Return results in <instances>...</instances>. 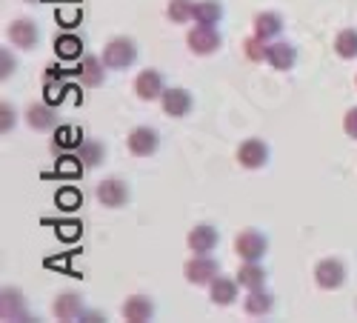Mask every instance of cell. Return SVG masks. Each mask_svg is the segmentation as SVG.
Instances as JSON below:
<instances>
[{"label": "cell", "mask_w": 357, "mask_h": 323, "mask_svg": "<svg viewBox=\"0 0 357 323\" xmlns=\"http://www.w3.org/2000/svg\"><path fill=\"white\" fill-rule=\"evenodd\" d=\"M26 123L35 129V132H49V129H55V123H57V112L49 103H31L26 109Z\"/></svg>", "instance_id": "obj_19"}, {"label": "cell", "mask_w": 357, "mask_h": 323, "mask_svg": "<svg viewBox=\"0 0 357 323\" xmlns=\"http://www.w3.org/2000/svg\"><path fill=\"white\" fill-rule=\"evenodd\" d=\"M191 21L198 26H217L223 21V6L217 3V0H198V3H194Z\"/></svg>", "instance_id": "obj_20"}, {"label": "cell", "mask_w": 357, "mask_h": 323, "mask_svg": "<svg viewBox=\"0 0 357 323\" xmlns=\"http://www.w3.org/2000/svg\"><path fill=\"white\" fill-rule=\"evenodd\" d=\"M334 52L343 60H354L357 57V29H340L334 38Z\"/></svg>", "instance_id": "obj_24"}, {"label": "cell", "mask_w": 357, "mask_h": 323, "mask_svg": "<svg viewBox=\"0 0 357 323\" xmlns=\"http://www.w3.org/2000/svg\"><path fill=\"white\" fill-rule=\"evenodd\" d=\"M57 203L63 209H75V206H80V195H77L75 189H63L60 195H57Z\"/></svg>", "instance_id": "obj_30"}, {"label": "cell", "mask_w": 357, "mask_h": 323, "mask_svg": "<svg viewBox=\"0 0 357 323\" xmlns=\"http://www.w3.org/2000/svg\"><path fill=\"white\" fill-rule=\"evenodd\" d=\"M243 309H246V315H252V318H263L274 309V298L266 292V289H254V292H249L246 298H243Z\"/></svg>", "instance_id": "obj_21"}, {"label": "cell", "mask_w": 357, "mask_h": 323, "mask_svg": "<svg viewBox=\"0 0 357 323\" xmlns=\"http://www.w3.org/2000/svg\"><path fill=\"white\" fill-rule=\"evenodd\" d=\"M346 278H349V269L340 257H323V261H317V266H315V283L320 289H326V292L340 289L346 283Z\"/></svg>", "instance_id": "obj_4"}, {"label": "cell", "mask_w": 357, "mask_h": 323, "mask_svg": "<svg viewBox=\"0 0 357 323\" xmlns=\"http://www.w3.org/2000/svg\"><path fill=\"white\" fill-rule=\"evenodd\" d=\"M80 43L75 35H63V38H57V52H60V57H77L80 55Z\"/></svg>", "instance_id": "obj_28"}, {"label": "cell", "mask_w": 357, "mask_h": 323, "mask_svg": "<svg viewBox=\"0 0 357 323\" xmlns=\"http://www.w3.org/2000/svg\"><path fill=\"white\" fill-rule=\"evenodd\" d=\"M266 63H269L272 69H278V72L295 69V63H298V46L289 43V40H272V43H269Z\"/></svg>", "instance_id": "obj_13"}, {"label": "cell", "mask_w": 357, "mask_h": 323, "mask_svg": "<svg viewBox=\"0 0 357 323\" xmlns=\"http://www.w3.org/2000/svg\"><path fill=\"white\" fill-rule=\"evenodd\" d=\"M186 46H189L191 55L209 57L223 46V38H220L217 26H198L194 23V29H189V35H186Z\"/></svg>", "instance_id": "obj_2"}, {"label": "cell", "mask_w": 357, "mask_h": 323, "mask_svg": "<svg viewBox=\"0 0 357 323\" xmlns=\"http://www.w3.org/2000/svg\"><path fill=\"white\" fill-rule=\"evenodd\" d=\"M237 164L243 169H263L269 164V146H266V140L261 138H246L237 146Z\"/></svg>", "instance_id": "obj_9"}, {"label": "cell", "mask_w": 357, "mask_h": 323, "mask_svg": "<svg viewBox=\"0 0 357 323\" xmlns=\"http://www.w3.org/2000/svg\"><path fill=\"white\" fill-rule=\"evenodd\" d=\"M252 29H254V35L257 38H263V40H274V38H280V31H283V18L278 12H257L254 14V21H252Z\"/></svg>", "instance_id": "obj_17"}, {"label": "cell", "mask_w": 357, "mask_h": 323, "mask_svg": "<svg viewBox=\"0 0 357 323\" xmlns=\"http://www.w3.org/2000/svg\"><path fill=\"white\" fill-rule=\"evenodd\" d=\"M243 52H246V57H249V60H254V63H263V60H266V55H269V40H263V38L252 35V38L243 40Z\"/></svg>", "instance_id": "obj_27"}, {"label": "cell", "mask_w": 357, "mask_h": 323, "mask_svg": "<svg viewBox=\"0 0 357 323\" xmlns=\"http://www.w3.org/2000/svg\"><path fill=\"white\" fill-rule=\"evenodd\" d=\"M160 106H163V112L169 118H186L191 106H194V98L191 92L183 89V86H172L163 92V98H160Z\"/></svg>", "instance_id": "obj_11"}, {"label": "cell", "mask_w": 357, "mask_h": 323, "mask_svg": "<svg viewBox=\"0 0 357 323\" xmlns=\"http://www.w3.org/2000/svg\"><path fill=\"white\" fill-rule=\"evenodd\" d=\"M269 252V240L263 232L257 229H243L235 237V255L240 261H263V255Z\"/></svg>", "instance_id": "obj_5"}, {"label": "cell", "mask_w": 357, "mask_h": 323, "mask_svg": "<svg viewBox=\"0 0 357 323\" xmlns=\"http://www.w3.org/2000/svg\"><path fill=\"white\" fill-rule=\"evenodd\" d=\"M29 3H35V0H29Z\"/></svg>", "instance_id": "obj_34"}, {"label": "cell", "mask_w": 357, "mask_h": 323, "mask_svg": "<svg viewBox=\"0 0 357 323\" xmlns=\"http://www.w3.org/2000/svg\"><path fill=\"white\" fill-rule=\"evenodd\" d=\"M103 157H106V146L101 140H83L77 146V160H80V166H101L103 164Z\"/></svg>", "instance_id": "obj_22"}, {"label": "cell", "mask_w": 357, "mask_h": 323, "mask_svg": "<svg viewBox=\"0 0 357 323\" xmlns=\"http://www.w3.org/2000/svg\"><path fill=\"white\" fill-rule=\"evenodd\" d=\"M237 278H223V274H217V278L209 283V298H212L215 306H232L237 300Z\"/></svg>", "instance_id": "obj_16"}, {"label": "cell", "mask_w": 357, "mask_h": 323, "mask_svg": "<svg viewBox=\"0 0 357 323\" xmlns=\"http://www.w3.org/2000/svg\"><path fill=\"white\" fill-rule=\"evenodd\" d=\"M217 240H220V232L215 229L212 223H198L194 229L186 235V244L194 255H212L215 246H217Z\"/></svg>", "instance_id": "obj_12"}, {"label": "cell", "mask_w": 357, "mask_h": 323, "mask_svg": "<svg viewBox=\"0 0 357 323\" xmlns=\"http://www.w3.org/2000/svg\"><path fill=\"white\" fill-rule=\"evenodd\" d=\"M183 274L191 286H209L220 274V263L212 255H191L183 266Z\"/></svg>", "instance_id": "obj_3"}, {"label": "cell", "mask_w": 357, "mask_h": 323, "mask_svg": "<svg viewBox=\"0 0 357 323\" xmlns=\"http://www.w3.org/2000/svg\"><path fill=\"white\" fill-rule=\"evenodd\" d=\"M6 38H9L12 46H18V49H35V46L40 43V26L31 18H18V21L9 23Z\"/></svg>", "instance_id": "obj_8"}, {"label": "cell", "mask_w": 357, "mask_h": 323, "mask_svg": "<svg viewBox=\"0 0 357 323\" xmlns=\"http://www.w3.org/2000/svg\"><path fill=\"white\" fill-rule=\"evenodd\" d=\"M103 57H94V55H86L83 63H80V80L86 86H101L103 83Z\"/></svg>", "instance_id": "obj_23"}, {"label": "cell", "mask_w": 357, "mask_h": 323, "mask_svg": "<svg viewBox=\"0 0 357 323\" xmlns=\"http://www.w3.org/2000/svg\"><path fill=\"white\" fill-rule=\"evenodd\" d=\"M0 57H3V69H0V77H9V75H14V66H18V60H14V57H9V52L3 49V55H0Z\"/></svg>", "instance_id": "obj_32"}, {"label": "cell", "mask_w": 357, "mask_h": 323, "mask_svg": "<svg viewBox=\"0 0 357 323\" xmlns=\"http://www.w3.org/2000/svg\"><path fill=\"white\" fill-rule=\"evenodd\" d=\"M18 123V112H14L9 103H3V123H0V129H3V135L9 132V129Z\"/></svg>", "instance_id": "obj_31"}, {"label": "cell", "mask_w": 357, "mask_h": 323, "mask_svg": "<svg viewBox=\"0 0 357 323\" xmlns=\"http://www.w3.org/2000/svg\"><path fill=\"white\" fill-rule=\"evenodd\" d=\"M343 132H346L352 140H357V106H352L346 115H343Z\"/></svg>", "instance_id": "obj_29"}, {"label": "cell", "mask_w": 357, "mask_h": 323, "mask_svg": "<svg viewBox=\"0 0 357 323\" xmlns=\"http://www.w3.org/2000/svg\"><path fill=\"white\" fill-rule=\"evenodd\" d=\"M120 315L129 323H146V320L155 318V303L146 295H132V298H126V303L120 306Z\"/></svg>", "instance_id": "obj_15"}, {"label": "cell", "mask_w": 357, "mask_h": 323, "mask_svg": "<svg viewBox=\"0 0 357 323\" xmlns=\"http://www.w3.org/2000/svg\"><path fill=\"white\" fill-rule=\"evenodd\" d=\"M94 195H97V201H101L106 209H120V206L129 203L132 192H129V183L120 181V177H106V181L97 183Z\"/></svg>", "instance_id": "obj_7"}, {"label": "cell", "mask_w": 357, "mask_h": 323, "mask_svg": "<svg viewBox=\"0 0 357 323\" xmlns=\"http://www.w3.org/2000/svg\"><path fill=\"white\" fill-rule=\"evenodd\" d=\"M235 278H237L240 289L254 292V289H263L266 286V269L261 266V261H243V266L237 269Z\"/></svg>", "instance_id": "obj_18"}, {"label": "cell", "mask_w": 357, "mask_h": 323, "mask_svg": "<svg viewBox=\"0 0 357 323\" xmlns=\"http://www.w3.org/2000/svg\"><path fill=\"white\" fill-rule=\"evenodd\" d=\"M0 315L3 320H14V318H26V309H23V298L18 289H3V300H0Z\"/></svg>", "instance_id": "obj_25"}, {"label": "cell", "mask_w": 357, "mask_h": 323, "mask_svg": "<svg viewBox=\"0 0 357 323\" xmlns=\"http://www.w3.org/2000/svg\"><path fill=\"white\" fill-rule=\"evenodd\" d=\"M166 92V80L157 69H143L137 77H135V94L140 101L152 103V101H160Z\"/></svg>", "instance_id": "obj_10"}, {"label": "cell", "mask_w": 357, "mask_h": 323, "mask_svg": "<svg viewBox=\"0 0 357 323\" xmlns=\"http://www.w3.org/2000/svg\"><path fill=\"white\" fill-rule=\"evenodd\" d=\"M103 63L106 69H129L132 63L137 60V43L132 38H111L106 46H103Z\"/></svg>", "instance_id": "obj_1"}, {"label": "cell", "mask_w": 357, "mask_h": 323, "mask_svg": "<svg viewBox=\"0 0 357 323\" xmlns=\"http://www.w3.org/2000/svg\"><path fill=\"white\" fill-rule=\"evenodd\" d=\"M166 14L172 23H189L194 14V0H169Z\"/></svg>", "instance_id": "obj_26"}, {"label": "cell", "mask_w": 357, "mask_h": 323, "mask_svg": "<svg viewBox=\"0 0 357 323\" xmlns=\"http://www.w3.org/2000/svg\"><path fill=\"white\" fill-rule=\"evenodd\" d=\"M83 312H86L83 295H77V292H63L52 303V315L57 320H77V318H83Z\"/></svg>", "instance_id": "obj_14"}, {"label": "cell", "mask_w": 357, "mask_h": 323, "mask_svg": "<svg viewBox=\"0 0 357 323\" xmlns=\"http://www.w3.org/2000/svg\"><path fill=\"white\" fill-rule=\"evenodd\" d=\"M126 146L135 157H152L160 149V135L152 126H135L126 138Z\"/></svg>", "instance_id": "obj_6"}, {"label": "cell", "mask_w": 357, "mask_h": 323, "mask_svg": "<svg viewBox=\"0 0 357 323\" xmlns=\"http://www.w3.org/2000/svg\"><path fill=\"white\" fill-rule=\"evenodd\" d=\"M354 86H357V77H354Z\"/></svg>", "instance_id": "obj_33"}]
</instances>
